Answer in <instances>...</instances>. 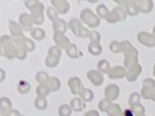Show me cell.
I'll return each mask as SVG.
<instances>
[{
  "instance_id": "obj_1",
  "label": "cell",
  "mask_w": 155,
  "mask_h": 116,
  "mask_svg": "<svg viewBox=\"0 0 155 116\" xmlns=\"http://www.w3.org/2000/svg\"><path fill=\"white\" fill-rule=\"evenodd\" d=\"M17 46L12 42L11 36L3 34L0 37V55L8 59L16 58Z\"/></svg>"
},
{
  "instance_id": "obj_2",
  "label": "cell",
  "mask_w": 155,
  "mask_h": 116,
  "mask_svg": "<svg viewBox=\"0 0 155 116\" xmlns=\"http://www.w3.org/2000/svg\"><path fill=\"white\" fill-rule=\"evenodd\" d=\"M79 16L81 21L91 28L97 27L101 23V19L99 16L88 8L82 10Z\"/></svg>"
},
{
  "instance_id": "obj_3",
  "label": "cell",
  "mask_w": 155,
  "mask_h": 116,
  "mask_svg": "<svg viewBox=\"0 0 155 116\" xmlns=\"http://www.w3.org/2000/svg\"><path fill=\"white\" fill-rule=\"evenodd\" d=\"M68 26L74 34L78 37L85 38L88 37L90 35L89 30L82 25L81 21L76 18H71L68 23Z\"/></svg>"
},
{
  "instance_id": "obj_4",
  "label": "cell",
  "mask_w": 155,
  "mask_h": 116,
  "mask_svg": "<svg viewBox=\"0 0 155 116\" xmlns=\"http://www.w3.org/2000/svg\"><path fill=\"white\" fill-rule=\"evenodd\" d=\"M12 42L19 47L22 48L27 52H31L36 48V45L34 41L25 37L24 35L13 36H11Z\"/></svg>"
},
{
  "instance_id": "obj_5",
  "label": "cell",
  "mask_w": 155,
  "mask_h": 116,
  "mask_svg": "<svg viewBox=\"0 0 155 116\" xmlns=\"http://www.w3.org/2000/svg\"><path fill=\"white\" fill-rule=\"evenodd\" d=\"M67 84L70 88L71 92L74 95H80L85 89L81 79L78 76L71 77L68 79Z\"/></svg>"
},
{
  "instance_id": "obj_6",
  "label": "cell",
  "mask_w": 155,
  "mask_h": 116,
  "mask_svg": "<svg viewBox=\"0 0 155 116\" xmlns=\"http://www.w3.org/2000/svg\"><path fill=\"white\" fill-rule=\"evenodd\" d=\"M114 2H116L119 5V6H120L122 8H124L127 14L130 16H134L135 15H137L139 12L134 1L118 0L114 1Z\"/></svg>"
},
{
  "instance_id": "obj_7",
  "label": "cell",
  "mask_w": 155,
  "mask_h": 116,
  "mask_svg": "<svg viewBox=\"0 0 155 116\" xmlns=\"http://www.w3.org/2000/svg\"><path fill=\"white\" fill-rule=\"evenodd\" d=\"M87 77L96 86H101L104 82V76L101 72L96 69H90L87 72Z\"/></svg>"
},
{
  "instance_id": "obj_8",
  "label": "cell",
  "mask_w": 155,
  "mask_h": 116,
  "mask_svg": "<svg viewBox=\"0 0 155 116\" xmlns=\"http://www.w3.org/2000/svg\"><path fill=\"white\" fill-rule=\"evenodd\" d=\"M155 88V82L151 79H146L142 82V88L141 89V95L145 99L151 98V96L154 91L152 89Z\"/></svg>"
},
{
  "instance_id": "obj_9",
  "label": "cell",
  "mask_w": 155,
  "mask_h": 116,
  "mask_svg": "<svg viewBox=\"0 0 155 116\" xmlns=\"http://www.w3.org/2000/svg\"><path fill=\"white\" fill-rule=\"evenodd\" d=\"M53 40L58 46L61 49L65 50L71 44L68 37L65 35L64 33L58 31H54L53 36Z\"/></svg>"
},
{
  "instance_id": "obj_10",
  "label": "cell",
  "mask_w": 155,
  "mask_h": 116,
  "mask_svg": "<svg viewBox=\"0 0 155 116\" xmlns=\"http://www.w3.org/2000/svg\"><path fill=\"white\" fill-rule=\"evenodd\" d=\"M120 93V88L118 85L114 83H110L106 86L104 90L105 98L114 101L119 97Z\"/></svg>"
},
{
  "instance_id": "obj_11",
  "label": "cell",
  "mask_w": 155,
  "mask_h": 116,
  "mask_svg": "<svg viewBox=\"0 0 155 116\" xmlns=\"http://www.w3.org/2000/svg\"><path fill=\"white\" fill-rule=\"evenodd\" d=\"M137 40L142 44L151 47L155 46V36L146 31H141L137 34Z\"/></svg>"
},
{
  "instance_id": "obj_12",
  "label": "cell",
  "mask_w": 155,
  "mask_h": 116,
  "mask_svg": "<svg viewBox=\"0 0 155 116\" xmlns=\"http://www.w3.org/2000/svg\"><path fill=\"white\" fill-rule=\"evenodd\" d=\"M19 24L22 27L24 31H31L33 28V21L30 14L27 13H22L18 17Z\"/></svg>"
},
{
  "instance_id": "obj_13",
  "label": "cell",
  "mask_w": 155,
  "mask_h": 116,
  "mask_svg": "<svg viewBox=\"0 0 155 116\" xmlns=\"http://www.w3.org/2000/svg\"><path fill=\"white\" fill-rule=\"evenodd\" d=\"M126 73L127 69L124 66L116 65L111 67L107 74L108 77L111 79H117L126 77Z\"/></svg>"
},
{
  "instance_id": "obj_14",
  "label": "cell",
  "mask_w": 155,
  "mask_h": 116,
  "mask_svg": "<svg viewBox=\"0 0 155 116\" xmlns=\"http://www.w3.org/2000/svg\"><path fill=\"white\" fill-rule=\"evenodd\" d=\"M50 2L59 14H65L70 10V4L66 0H51Z\"/></svg>"
},
{
  "instance_id": "obj_15",
  "label": "cell",
  "mask_w": 155,
  "mask_h": 116,
  "mask_svg": "<svg viewBox=\"0 0 155 116\" xmlns=\"http://www.w3.org/2000/svg\"><path fill=\"white\" fill-rule=\"evenodd\" d=\"M121 52L124 53V57L130 55L138 56L137 50L133 47L132 44L128 40H123L120 42Z\"/></svg>"
},
{
  "instance_id": "obj_16",
  "label": "cell",
  "mask_w": 155,
  "mask_h": 116,
  "mask_svg": "<svg viewBox=\"0 0 155 116\" xmlns=\"http://www.w3.org/2000/svg\"><path fill=\"white\" fill-rule=\"evenodd\" d=\"M11 109H12V103L10 98L7 97H1L0 98V116H6Z\"/></svg>"
},
{
  "instance_id": "obj_17",
  "label": "cell",
  "mask_w": 155,
  "mask_h": 116,
  "mask_svg": "<svg viewBox=\"0 0 155 116\" xmlns=\"http://www.w3.org/2000/svg\"><path fill=\"white\" fill-rule=\"evenodd\" d=\"M142 71V67L138 63L135 66L127 69L126 78L129 82L135 81Z\"/></svg>"
},
{
  "instance_id": "obj_18",
  "label": "cell",
  "mask_w": 155,
  "mask_h": 116,
  "mask_svg": "<svg viewBox=\"0 0 155 116\" xmlns=\"http://www.w3.org/2000/svg\"><path fill=\"white\" fill-rule=\"evenodd\" d=\"M25 7L29 9L30 13L36 11H42L44 10V4L38 0H27L24 1Z\"/></svg>"
},
{
  "instance_id": "obj_19",
  "label": "cell",
  "mask_w": 155,
  "mask_h": 116,
  "mask_svg": "<svg viewBox=\"0 0 155 116\" xmlns=\"http://www.w3.org/2000/svg\"><path fill=\"white\" fill-rule=\"evenodd\" d=\"M8 29L11 36H17L24 35L23 29L21 25L12 19H8Z\"/></svg>"
},
{
  "instance_id": "obj_20",
  "label": "cell",
  "mask_w": 155,
  "mask_h": 116,
  "mask_svg": "<svg viewBox=\"0 0 155 116\" xmlns=\"http://www.w3.org/2000/svg\"><path fill=\"white\" fill-rule=\"evenodd\" d=\"M70 104L72 110L76 112H81L86 108L85 102L81 97H74L72 98Z\"/></svg>"
},
{
  "instance_id": "obj_21",
  "label": "cell",
  "mask_w": 155,
  "mask_h": 116,
  "mask_svg": "<svg viewBox=\"0 0 155 116\" xmlns=\"http://www.w3.org/2000/svg\"><path fill=\"white\" fill-rule=\"evenodd\" d=\"M138 10L140 12L148 13L151 10L153 7V3L151 1H142V0H134Z\"/></svg>"
},
{
  "instance_id": "obj_22",
  "label": "cell",
  "mask_w": 155,
  "mask_h": 116,
  "mask_svg": "<svg viewBox=\"0 0 155 116\" xmlns=\"http://www.w3.org/2000/svg\"><path fill=\"white\" fill-rule=\"evenodd\" d=\"M67 28L68 25L67 22L62 18H58L52 22V28L54 32L58 31L65 33L67 30Z\"/></svg>"
},
{
  "instance_id": "obj_23",
  "label": "cell",
  "mask_w": 155,
  "mask_h": 116,
  "mask_svg": "<svg viewBox=\"0 0 155 116\" xmlns=\"http://www.w3.org/2000/svg\"><path fill=\"white\" fill-rule=\"evenodd\" d=\"M65 51L66 54L72 59H78L82 56V53L78 49L77 46L74 43H71Z\"/></svg>"
},
{
  "instance_id": "obj_24",
  "label": "cell",
  "mask_w": 155,
  "mask_h": 116,
  "mask_svg": "<svg viewBox=\"0 0 155 116\" xmlns=\"http://www.w3.org/2000/svg\"><path fill=\"white\" fill-rule=\"evenodd\" d=\"M30 14L31 16L33 24L36 25H41L44 23L45 20L44 11H36L30 13Z\"/></svg>"
},
{
  "instance_id": "obj_25",
  "label": "cell",
  "mask_w": 155,
  "mask_h": 116,
  "mask_svg": "<svg viewBox=\"0 0 155 116\" xmlns=\"http://www.w3.org/2000/svg\"><path fill=\"white\" fill-rule=\"evenodd\" d=\"M31 37L36 40L40 41L45 39L46 36L45 31L41 27L33 28L30 31Z\"/></svg>"
},
{
  "instance_id": "obj_26",
  "label": "cell",
  "mask_w": 155,
  "mask_h": 116,
  "mask_svg": "<svg viewBox=\"0 0 155 116\" xmlns=\"http://www.w3.org/2000/svg\"><path fill=\"white\" fill-rule=\"evenodd\" d=\"M46 84L48 86L51 92H56L58 91L61 85L60 80L54 76H50Z\"/></svg>"
},
{
  "instance_id": "obj_27",
  "label": "cell",
  "mask_w": 155,
  "mask_h": 116,
  "mask_svg": "<svg viewBox=\"0 0 155 116\" xmlns=\"http://www.w3.org/2000/svg\"><path fill=\"white\" fill-rule=\"evenodd\" d=\"M31 84L25 80H21L17 85V90L21 94H25L30 92L31 89Z\"/></svg>"
},
{
  "instance_id": "obj_28",
  "label": "cell",
  "mask_w": 155,
  "mask_h": 116,
  "mask_svg": "<svg viewBox=\"0 0 155 116\" xmlns=\"http://www.w3.org/2000/svg\"><path fill=\"white\" fill-rule=\"evenodd\" d=\"M51 91L48 86L46 84H39L36 88V93L38 97H46L50 93Z\"/></svg>"
},
{
  "instance_id": "obj_29",
  "label": "cell",
  "mask_w": 155,
  "mask_h": 116,
  "mask_svg": "<svg viewBox=\"0 0 155 116\" xmlns=\"http://www.w3.org/2000/svg\"><path fill=\"white\" fill-rule=\"evenodd\" d=\"M107 114L110 116H124V112L117 103H113Z\"/></svg>"
},
{
  "instance_id": "obj_30",
  "label": "cell",
  "mask_w": 155,
  "mask_h": 116,
  "mask_svg": "<svg viewBox=\"0 0 155 116\" xmlns=\"http://www.w3.org/2000/svg\"><path fill=\"white\" fill-rule=\"evenodd\" d=\"M137 64H138V59L137 56L130 55V56L125 57V59L124 60V65L126 69H128L135 66Z\"/></svg>"
},
{
  "instance_id": "obj_31",
  "label": "cell",
  "mask_w": 155,
  "mask_h": 116,
  "mask_svg": "<svg viewBox=\"0 0 155 116\" xmlns=\"http://www.w3.org/2000/svg\"><path fill=\"white\" fill-rule=\"evenodd\" d=\"M88 52L93 56H99L102 52V47L100 43H90L88 46Z\"/></svg>"
},
{
  "instance_id": "obj_32",
  "label": "cell",
  "mask_w": 155,
  "mask_h": 116,
  "mask_svg": "<svg viewBox=\"0 0 155 116\" xmlns=\"http://www.w3.org/2000/svg\"><path fill=\"white\" fill-rule=\"evenodd\" d=\"M110 65L109 62L106 59L100 60L97 64V70L104 74H108L110 69Z\"/></svg>"
},
{
  "instance_id": "obj_33",
  "label": "cell",
  "mask_w": 155,
  "mask_h": 116,
  "mask_svg": "<svg viewBox=\"0 0 155 116\" xmlns=\"http://www.w3.org/2000/svg\"><path fill=\"white\" fill-rule=\"evenodd\" d=\"M113 103L112 101L107 99V98H104L99 101L98 103V108L103 112H107Z\"/></svg>"
},
{
  "instance_id": "obj_34",
  "label": "cell",
  "mask_w": 155,
  "mask_h": 116,
  "mask_svg": "<svg viewBox=\"0 0 155 116\" xmlns=\"http://www.w3.org/2000/svg\"><path fill=\"white\" fill-rule=\"evenodd\" d=\"M50 77V76H49V74L47 72L44 71H38L35 75L36 80L39 84L46 83Z\"/></svg>"
},
{
  "instance_id": "obj_35",
  "label": "cell",
  "mask_w": 155,
  "mask_h": 116,
  "mask_svg": "<svg viewBox=\"0 0 155 116\" xmlns=\"http://www.w3.org/2000/svg\"><path fill=\"white\" fill-rule=\"evenodd\" d=\"M34 105L36 108L39 110H44L47 107V100L45 97H37L34 102Z\"/></svg>"
},
{
  "instance_id": "obj_36",
  "label": "cell",
  "mask_w": 155,
  "mask_h": 116,
  "mask_svg": "<svg viewBox=\"0 0 155 116\" xmlns=\"http://www.w3.org/2000/svg\"><path fill=\"white\" fill-rule=\"evenodd\" d=\"M96 11L100 18L105 19L110 13L108 8L104 4L98 5L96 8Z\"/></svg>"
},
{
  "instance_id": "obj_37",
  "label": "cell",
  "mask_w": 155,
  "mask_h": 116,
  "mask_svg": "<svg viewBox=\"0 0 155 116\" xmlns=\"http://www.w3.org/2000/svg\"><path fill=\"white\" fill-rule=\"evenodd\" d=\"M72 108L68 104H62L58 108L59 116H70L72 113Z\"/></svg>"
},
{
  "instance_id": "obj_38",
  "label": "cell",
  "mask_w": 155,
  "mask_h": 116,
  "mask_svg": "<svg viewBox=\"0 0 155 116\" xmlns=\"http://www.w3.org/2000/svg\"><path fill=\"white\" fill-rule=\"evenodd\" d=\"M59 60H60V58L59 57L47 55L45 59V63L47 67L52 68L58 65L59 63Z\"/></svg>"
},
{
  "instance_id": "obj_39",
  "label": "cell",
  "mask_w": 155,
  "mask_h": 116,
  "mask_svg": "<svg viewBox=\"0 0 155 116\" xmlns=\"http://www.w3.org/2000/svg\"><path fill=\"white\" fill-rule=\"evenodd\" d=\"M81 98L86 102H90L94 98V93L92 90L88 88H85L80 95Z\"/></svg>"
},
{
  "instance_id": "obj_40",
  "label": "cell",
  "mask_w": 155,
  "mask_h": 116,
  "mask_svg": "<svg viewBox=\"0 0 155 116\" xmlns=\"http://www.w3.org/2000/svg\"><path fill=\"white\" fill-rule=\"evenodd\" d=\"M46 14L48 18L53 22L57 20L59 18V13L53 7H48L46 10Z\"/></svg>"
},
{
  "instance_id": "obj_41",
  "label": "cell",
  "mask_w": 155,
  "mask_h": 116,
  "mask_svg": "<svg viewBox=\"0 0 155 116\" xmlns=\"http://www.w3.org/2000/svg\"><path fill=\"white\" fill-rule=\"evenodd\" d=\"M105 20L107 22L110 24H114L117 22L121 21L119 16L113 9L111 11H110L108 15L105 18Z\"/></svg>"
},
{
  "instance_id": "obj_42",
  "label": "cell",
  "mask_w": 155,
  "mask_h": 116,
  "mask_svg": "<svg viewBox=\"0 0 155 116\" xmlns=\"http://www.w3.org/2000/svg\"><path fill=\"white\" fill-rule=\"evenodd\" d=\"M62 54V51L60 48L56 45L51 46L48 50V56H54L60 58Z\"/></svg>"
},
{
  "instance_id": "obj_43",
  "label": "cell",
  "mask_w": 155,
  "mask_h": 116,
  "mask_svg": "<svg viewBox=\"0 0 155 116\" xmlns=\"http://www.w3.org/2000/svg\"><path fill=\"white\" fill-rule=\"evenodd\" d=\"M131 110L132 111L134 116L137 115L139 114H144L145 112V108L142 105L139 103H137L131 106Z\"/></svg>"
},
{
  "instance_id": "obj_44",
  "label": "cell",
  "mask_w": 155,
  "mask_h": 116,
  "mask_svg": "<svg viewBox=\"0 0 155 116\" xmlns=\"http://www.w3.org/2000/svg\"><path fill=\"white\" fill-rule=\"evenodd\" d=\"M90 43H99L101 39L100 33L96 30H92L90 31L88 36Z\"/></svg>"
},
{
  "instance_id": "obj_45",
  "label": "cell",
  "mask_w": 155,
  "mask_h": 116,
  "mask_svg": "<svg viewBox=\"0 0 155 116\" xmlns=\"http://www.w3.org/2000/svg\"><path fill=\"white\" fill-rule=\"evenodd\" d=\"M109 48L113 53H119L121 52L120 42L116 40L111 41L109 45Z\"/></svg>"
},
{
  "instance_id": "obj_46",
  "label": "cell",
  "mask_w": 155,
  "mask_h": 116,
  "mask_svg": "<svg viewBox=\"0 0 155 116\" xmlns=\"http://www.w3.org/2000/svg\"><path fill=\"white\" fill-rule=\"evenodd\" d=\"M140 94L139 93L133 92L130 95V97L128 98V104L130 106H131L134 104L139 103V102L140 100Z\"/></svg>"
},
{
  "instance_id": "obj_47",
  "label": "cell",
  "mask_w": 155,
  "mask_h": 116,
  "mask_svg": "<svg viewBox=\"0 0 155 116\" xmlns=\"http://www.w3.org/2000/svg\"><path fill=\"white\" fill-rule=\"evenodd\" d=\"M27 51L22 48L17 46L16 52V58L19 60H24L27 57Z\"/></svg>"
},
{
  "instance_id": "obj_48",
  "label": "cell",
  "mask_w": 155,
  "mask_h": 116,
  "mask_svg": "<svg viewBox=\"0 0 155 116\" xmlns=\"http://www.w3.org/2000/svg\"><path fill=\"white\" fill-rule=\"evenodd\" d=\"M113 10H115L116 11V13L118 14V15L119 16L121 21H124L126 18H127V13L125 10V9L124 8H122L120 6H117V7H115L114 8H113Z\"/></svg>"
},
{
  "instance_id": "obj_49",
  "label": "cell",
  "mask_w": 155,
  "mask_h": 116,
  "mask_svg": "<svg viewBox=\"0 0 155 116\" xmlns=\"http://www.w3.org/2000/svg\"><path fill=\"white\" fill-rule=\"evenodd\" d=\"M82 116H99V114L96 110L91 109L84 112Z\"/></svg>"
},
{
  "instance_id": "obj_50",
  "label": "cell",
  "mask_w": 155,
  "mask_h": 116,
  "mask_svg": "<svg viewBox=\"0 0 155 116\" xmlns=\"http://www.w3.org/2000/svg\"><path fill=\"white\" fill-rule=\"evenodd\" d=\"M21 115V114L19 112V111H18L17 109H12L8 112L6 116H20Z\"/></svg>"
},
{
  "instance_id": "obj_51",
  "label": "cell",
  "mask_w": 155,
  "mask_h": 116,
  "mask_svg": "<svg viewBox=\"0 0 155 116\" xmlns=\"http://www.w3.org/2000/svg\"><path fill=\"white\" fill-rule=\"evenodd\" d=\"M5 72L2 68H0V82H2L5 79Z\"/></svg>"
},
{
  "instance_id": "obj_52",
  "label": "cell",
  "mask_w": 155,
  "mask_h": 116,
  "mask_svg": "<svg viewBox=\"0 0 155 116\" xmlns=\"http://www.w3.org/2000/svg\"><path fill=\"white\" fill-rule=\"evenodd\" d=\"M124 116H134V114H133L132 111L131 110V109H125L124 111Z\"/></svg>"
},
{
  "instance_id": "obj_53",
  "label": "cell",
  "mask_w": 155,
  "mask_h": 116,
  "mask_svg": "<svg viewBox=\"0 0 155 116\" xmlns=\"http://www.w3.org/2000/svg\"><path fill=\"white\" fill-rule=\"evenodd\" d=\"M151 99H152L154 102H155V91H154L152 93L151 96Z\"/></svg>"
},
{
  "instance_id": "obj_54",
  "label": "cell",
  "mask_w": 155,
  "mask_h": 116,
  "mask_svg": "<svg viewBox=\"0 0 155 116\" xmlns=\"http://www.w3.org/2000/svg\"><path fill=\"white\" fill-rule=\"evenodd\" d=\"M153 74H154V76L155 77V65H154V68H153Z\"/></svg>"
},
{
  "instance_id": "obj_55",
  "label": "cell",
  "mask_w": 155,
  "mask_h": 116,
  "mask_svg": "<svg viewBox=\"0 0 155 116\" xmlns=\"http://www.w3.org/2000/svg\"><path fill=\"white\" fill-rule=\"evenodd\" d=\"M135 116H146L144 115V114H139V115H135Z\"/></svg>"
},
{
  "instance_id": "obj_56",
  "label": "cell",
  "mask_w": 155,
  "mask_h": 116,
  "mask_svg": "<svg viewBox=\"0 0 155 116\" xmlns=\"http://www.w3.org/2000/svg\"><path fill=\"white\" fill-rule=\"evenodd\" d=\"M153 32H154V33L155 34V26H154V28H153Z\"/></svg>"
},
{
  "instance_id": "obj_57",
  "label": "cell",
  "mask_w": 155,
  "mask_h": 116,
  "mask_svg": "<svg viewBox=\"0 0 155 116\" xmlns=\"http://www.w3.org/2000/svg\"><path fill=\"white\" fill-rule=\"evenodd\" d=\"M20 116H25V115H22V114H21Z\"/></svg>"
}]
</instances>
